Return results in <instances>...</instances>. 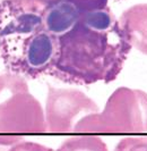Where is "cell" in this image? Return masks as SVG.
Returning <instances> with one entry per match:
<instances>
[{
    "label": "cell",
    "instance_id": "obj_1",
    "mask_svg": "<svg viewBox=\"0 0 147 151\" xmlns=\"http://www.w3.org/2000/svg\"><path fill=\"white\" fill-rule=\"evenodd\" d=\"M109 4L110 0H85L78 22L57 38L49 75L81 85L117 78L132 47Z\"/></svg>",
    "mask_w": 147,
    "mask_h": 151
},
{
    "label": "cell",
    "instance_id": "obj_2",
    "mask_svg": "<svg viewBox=\"0 0 147 151\" xmlns=\"http://www.w3.org/2000/svg\"><path fill=\"white\" fill-rule=\"evenodd\" d=\"M8 68L29 78L49 74L57 53V38L45 29L0 40Z\"/></svg>",
    "mask_w": 147,
    "mask_h": 151
},
{
    "label": "cell",
    "instance_id": "obj_3",
    "mask_svg": "<svg viewBox=\"0 0 147 151\" xmlns=\"http://www.w3.org/2000/svg\"><path fill=\"white\" fill-rule=\"evenodd\" d=\"M104 129L120 133L147 132V93L141 90L119 88L111 96L104 113L92 116Z\"/></svg>",
    "mask_w": 147,
    "mask_h": 151
},
{
    "label": "cell",
    "instance_id": "obj_4",
    "mask_svg": "<svg viewBox=\"0 0 147 151\" xmlns=\"http://www.w3.org/2000/svg\"><path fill=\"white\" fill-rule=\"evenodd\" d=\"M81 111H97V106L81 91L49 88L46 123L52 132L65 131L70 121Z\"/></svg>",
    "mask_w": 147,
    "mask_h": 151
},
{
    "label": "cell",
    "instance_id": "obj_5",
    "mask_svg": "<svg viewBox=\"0 0 147 151\" xmlns=\"http://www.w3.org/2000/svg\"><path fill=\"white\" fill-rule=\"evenodd\" d=\"M85 0H52L44 10V29L54 38L64 35L78 22Z\"/></svg>",
    "mask_w": 147,
    "mask_h": 151
},
{
    "label": "cell",
    "instance_id": "obj_6",
    "mask_svg": "<svg viewBox=\"0 0 147 151\" xmlns=\"http://www.w3.org/2000/svg\"><path fill=\"white\" fill-rule=\"evenodd\" d=\"M119 22L131 47L147 55V4L126 9Z\"/></svg>",
    "mask_w": 147,
    "mask_h": 151
},
{
    "label": "cell",
    "instance_id": "obj_7",
    "mask_svg": "<svg viewBox=\"0 0 147 151\" xmlns=\"http://www.w3.org/2000/svg\"><path fill=\"white\" fill-rule=\"evenodd\" d=\"M56 151H109L100 136L83 134L68 137Z\"/></svg>",
    "mask_w": 147,
    "mask_h": 151
},
{
    "label": "cell",
    "instance_id": "obj_8",
    "mask_svg": "<svg viewBox=\"0 0 147 151\" xmlns=\"http://www.w3.org/2000/svg\"><path fill=\"white\" fill-rule=\"evenodd\" d=\"M114 151H147V135L123 137L116 145Z\"/></svg>",
    "mask_w": 147,
    "mask_h": 151
},
{
    "label": "cell",
    "instance_id": "obj_9",
    "mask_svg": "<svg viewBox=\"0 0 147 151\" xmlns=\"http://www.w3.org/2000/svg\"><path fill=\"white\" fill-rule=\"evenodd\" d=\"M8 151H56L52 148L32 141H23L13 145Z\"/></svg>",
    "mask_w": 147,
    "mask_h": 151
}]
</instances>
